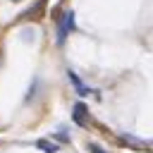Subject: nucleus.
Segmentation results:
<instances>
[{"instance_id":"obj_1","label":"nucleus","mask_w":153,"mask_h":153,"mask_svg":"<svg viewBox=\"0 0 153 153\" xmlns=\"http://www.w3.org/2000/svg\"><path fill=\"white\" fill-rule=\"evenodd\" d=\"M69 31H74V12L72 10L62 12V17L57 19V45L65 43V38H67Z\"/></svg>"},{"instance_id":"obj_2","label":"nucleus","mask_w":153,"mask_h":153,"mask_svg":"<svg viewBox=\"0 0 153 153\" xmlns=\"http://www.w3.org/2000/svg\"><path fill=\"white\" fill-rule=\"evenodd\" d=\"M72 120H74L79 127H86V124H88V110H86L84 103H74V108H72Z\"/></svg>"},{"instance_id":"obj_3","label":"nucleus","mask_w":153,"mask_h":153,"mask_svg":"<svg viewBox=\"0 0 153 153\" xmlns=\"http://www.w3.org/2000/svg\"><path fill=\"white\" fill-rule=\"evenodd\" d=\"M67 76H69V81L74 84V88H76V93H79V96H86V93H88V88L84 86V81H81L74 72H67Z\"/></svg>"},{"instance_id":"obj_4","label":"nucleus","mask_w":153,"mask_h":153,"mask_svg":"<svg viewBox=\"0 0 153 153\" xmlns=\"http://www.w3.org/2000/svg\"><path fill=\"white\" fill-rule=\"evenodd\" d=\"M36 146H38V148H43L45 153H55V151H57V146H55V143H48L45 139H41V141H36Z\"/></svg>"},{"instance_id":"obj_5","label":"nucleus","mask_w":153,"mask_h":153,"mask_svg":"<svg viewBox=\"0 0 153 153\" xmlns=\"http://www.w3.org/2000/svg\"><path fill=\"white\" fill-rule=\"evenodd\" d=\"M88 151H91V153H108V151H103L98 143H88Z\"/></svg>"}]
</instances>
